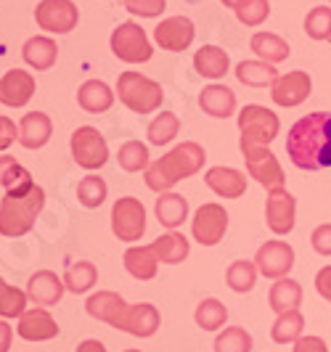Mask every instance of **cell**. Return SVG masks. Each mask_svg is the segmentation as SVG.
<instances>
[{
    "mask_svg": "<svg viewBox=\"0 0 331 352\" xmlns=\"http://www.w3.org/2000/svg\"><path fill=\"white\" fill-rule=\"evenodd\" d=\"M286 154L299 170L331 167V111H313L292 124Z\"/></svg>",
    "mask_w": 331,
    "mask_h": 352,
    "instance_id": "obj_1",
    "label": "cell"
},
{
    "mask_svg": "<svg viewBox=\"0 0 331 352\" xmlns=\"http://www.w3.org/2000/svg\"><path fill=\"white\" fill-rule=\"evenodd\" d=\"M204 159H207L204 146H199L193 141L180 143V146H175L173 151H167L162 159L151 162L146 167V186L151 191H157V194H164V191L173 188L175 183L196 175L204 167Z\"/></svg>",
    "mask_w": 331,
    "mask_h": 352,
    "instance_id": "obj_2",
    "label": "cell"
},
{
    "mask_svg": "<svg viewBox=\"0 0 331 352\" xmlns=\"http://www.w3.org/2000/svg\"><path fill=\"white\" fill-rule=\"evenodd\" d=\"M43 207H45V191L40 186H30L24 191H6L0 201V233L8 239L30 233Z\"/></svg>",
    "mask_w": 331,
    "mask_h": 352,
    "instance_id": "obj_3",
    "label": "cell"
},
{
    "mask_svg": "<svg viewBox=\"0 0 331 352\" xmlns=\"http://www.w3.org/2000/svg\"><path fill=\"white\" fill-rule=\"evenodd\" d=\"M117 96L130 111L136 114H151L164 101V90L157 80L140 74V72H122L117 80Z\"/></svg>",
    "mask_w": 331,
    "mask_h": 352,
    "instance_id": "obj_4",
    "label": "cell"
},
{
    "mask_svg": "<svg viewBox=\"0 0 331 352\" xmlns=\"http://www.w3.org/2000/svg\"><path fill=\"white\" fill-rule=\"evenodd\" d=\"M239 148H242V154H244L249 177H255L265 191L284 188V183H286L284 167H281L279 157H276L268 146H260V143H239Z\"/></svg>",
    "mask_w": 331,
    "mask_h": 352,
    "instance_id": "obj_5",
    "label": "cell"
},
{
    "mask_svg": "<svg viewBox=\"0 0 331 352\" xmlns=\"http://www.w3.org/2000/svg\"><path fill=\"white\" fill-rule=\"evenodd\" d=\"M109 45H111L114 56L120 61H125V64H146L154 56L151 40H149V35L140 30V24H136V21H122L111 32Z\"/></svg>",
    "mask_w": 331,
    "mask_h": 352,
    "instance_id": "obj_6",
    "label": "cell"
},
{
    "mask_svg": "<svg viewBox=\"0 0 331 352\" xmlns=\"http://www.w3.org/2000/svg\"><path fill=\"white\" fill-rule=\"evenodd\" d=\"M281 130L279 117L268 109V106L260 104H246L239 114V133H242V141L239 143H260V146H268V143L276 141Z\"/></svg>",
    "mask_w": 331,
    "mask_h": 352,
    "instance_id": "obj_7",
    "label": "cell"
},
{
    "mask_svg": "<svg viewBox=\"0 0 331 352\" xmlns=\"http://www.w3.org/2000/svg\"><path fill=\"white\" fill-rule=\"evenodd\" d=\"M111 230L125 244L140 241L143 233H146V207H143V201L136 196L117 199L114 207H111Z\"/></svg>",
    "mask_w": 331,
    "mask_h": 352,
    "instance_id": "obj_8",
    "label": "cell"
},
{
    "mask_svg": "<svg viewBox=\"0 0 331 352\" xmlns=\"http://www.w3.org/2000/svg\"><path fill=\"white\" fill-rule=\"evenodd\" d=\"M72 159L83 167V170H101L106 162H109V146H106V138L96 130V127H77L72 133Z\"/></svg>",
    "mask_w": 331,
    "mask_h": 352,
    "instance_id": "obj_9",
    "label": "cell"
},
{
    "mask_svg": "<svg viewBox=\"0 0 331 352\" xmlns=\"http://www.w3.org/2000/svg\"><path fill=\"white\" fill-rule=\"evenodd\" d=\"M35 21L40 30L51 35H67L77 27L80 11L72 0H40L35 8Z\"/></svg>",
    "mask_w": 331,
    "mask_h": 352,
    "instance_id": "obj_10",
    "label": "cell"
},
{
    "mask_svg": "<svg viewBox=\"0 0 331 352\" xmlns=\"http://www.w3.org/2000/svg\"><path fill=\"white\" fill-rule=\"evenodd\" d=\"M228 230V212L226 207L209 201V204H202L191 220V233L193 239L202 244V247H215L223 241Z\"/></svg>",
    "mask_w": 331,
    "mask_h": 352,
    "instance_id": "obj_11",
    "label": "cell"
},
{
    "mask_svg": "<svg viewBox=\"0 0 331 352\" xmlns=\"http://www.w3.org/2000/svg\"><path fill=\"white\" fill-rule=\"evenodd\" d=\"M265 223L270 233L276 236H286L295 230L297 223V199L286 188H276L268 191V201H265Z\"/></svg>",
    "mask_w": 331,
    "mask_h": 352,
    "instance_id": "obj_12",
    "label": "cell"
},
{
    "mask_svg": "<svg viewBox=\"0 0 331 352\" xmlns=\"http://www.w3.org/2000/svg\"><path fill=\"white\" fill-rule=\"evenodd\" d=\"M310 93H313V80H310L308 72H302V69L279 74L276 82L270 85V98H273V104L284 106V109L305 104Z\"/></svg>",
    "mask_w": 331,
    "mask_h": 352,
    "instance_id": "obj_13",
    "label": "cell"
},
{
    "mask_svg": "<svg viewBox=\"0 0 331 352\" xmlns=\"http://www.w3.org/2000/svg\"><path fill=\"white\" fill-rule=\"evenodd\" d=\"M255 265L260 270L265 278H286L289 270L295 267V249L289 247L286 241H268L257 249L255 254Z\"/></svg>",
    "mask_w": 331,
    "mask_h": 352,
    "instance_id": "obj_14",
    "label": "cell"
},
{
    "mask_svg": "<svg viewBox=\"0 0 331 352\" xmlns=\"http://www.w3.org/2000/svg\"><path fill=\"white\" fill-rule=\"evenodd\" d=\"M193 37H196V27H193L191 19L186 16L162 19L157 24V30H154V40H157V45L162 51H186L193 43Z\"/></svg>",
    "mask_w": 331,
    "mask_h": 352,
    "instance_id": "obj_15",
    "label": "cell"
},
{
    "mask_svg": "<svg viewBox=\"0 0 331 352\" xmlns=\"http://www.w3.org/2000/svg\"><path fill=\"white\" fill-rule=\"evenodd\" d=\"M35 77L24 69H11L0 77V104L21 109L30 104V98L35 96Z\"/></svg>",
    "mask_w": 331,
    "mask_h": 352,
    "instance_id": "obj_16",
    "label": "cell"
},
{
    "mask_svg": "<svg viewBox=\"0 0 331 352\" xmlns=\"http://www.w3.org/2000/svg\"><path fill=\"white\" fill-rule=\"evenodd\" d=\"M58 323L56 318L45 310V307H32V310H24L21 318H19L17 334L27 342H48V339H56L58 336Z\"/></svg>",
    "mask_w": 331,
    "mask_h": 352,
    "instance_id": "obj_17",
    "label": "cell"
},
{
    "mask_svg": "<svg viewBox=\"0 0 331 352\" xmlns=\"http://www.w3.org/2000/svg\"><path fill=\"white\" fill-rule=\"evenodd\" d=\"M159 326H162V316H159L157 307L149 305V302H140V305H127L122 323H120V331L146 339V336L157 334Z\"/></svg>",
    "mask_w": 331,
    "mask_h": 352,
    "instance_id": "obj_18",
    "label": "cell"
},
{
    "mask_svg": "<svg viewBox=\"0 0 331 352\" xmlns=\"http://www.w3.org/2000/svg\"><path fill=\"white\" fill-rule=\"evenodd\" d=\"M85 310L90 318L101 320V323L111 326V329H120L125 310H127V302L117 292H96V294L87 297Z\"/></svg>",
    "mask_w": 331,
    "mask_h": 352,
    "instance_id": "obj_19",
    "label": "cell"
},
{
    "mask_svg": "<svg viewBox=\"0 0 331 352\" xmlns=\"http://www.w3.org/2000/svg\"><path fill=\"white\" fill-rule=\"evenodd\" d=\"M64 289H67L64 281L53 270H37L27 281V300L40 305V307H51L64 297Z\"/></svg>",
    "mask_w": 331,
    "mask_h": 352,
    "instance_id": "obj_20",
    "label": "cell"
},
{
    "mask_svg": "<svg viewBox=\"0 0 331 352\" xmlns=\"http://www.w3.org/2000/svg\"><path fill=\"white\" fill-rule=\"evenodd\" d=\"M204 183L220 199H242L246 194V177L233 167H209L204 173Z\"/></svg>",
    "mask_w": 331,
    "mask_h": 352,
    "instance_id": "obj_21",
    "label": "cell"
},
{
    "mask_svg": "<svg viewBox=\"0 0 331 352\" xmlns=\"http://www.w3.org/2000/svg\"><path fill=\"white\" fill-rule=\"evenodd\" d=\"M51 133H53L51 117L43 114V111H30L19 122V143L24 148H43L45 143L51 141Z\"/></svg>",
    "mask_w": 331,
    "mask_h": 352,
    "instance_id": "obj_22",
    "label": "cell"
},
{
    "mask_svg": "<svg viewBox=\"0 0 331 352\" xmlns=\"http://www.w3.org/2000/svg\"><path fill=\"white\" fill-rule=\"evenodd\" d=\"M122 260H125V270L136 281H151V278H157L159 257L151 244H146V247H130L125 252Z\"/></svg>",
    "mask_w": 331,
    "mask_h": 352,
    "instance_id": "obj_23",
    "label": "cell"
},
{
    "mask_svg": "<svg viewBox=\"0 0 331 352\" xmlns=\"http://www.w3.org/2000/svg\"><path fill=\"white\" fill-rule=\"evenodd\" d=\"M114 96L117 93L109 88L104 80H87L77 90V104L80 109H85L87 114H104L114 104Z\"/></svg>",
    "mask_w": 331,
    "mask_h": 352,
    "instance_id": "obj_24",
    "label": "cell"
},
{
    "mask_svg": "<svg viewBox=\"0 0 331 352\" xmlns=\"http://www.w3.org/2000/svg\"><path fill=\"white\" fill-rule=\"evenodd\" d=\"M199 106L202 111L215 117V120H226L236 111V93L226 85H207L199 93Z\"/></svg>",
    "mask_w": 331,
    "mask_h": 352,
    "instance_id": "obj_25",
    "label": "cell"
},
{
    "mask_svg": "<svg viewBox=\"0 0 331 352\" xmlns=\"http://www.w3.org/2000/svg\"><path fill=\"white\" fill-rule=\"evenodd\" d=\"M154 212H157L159 226H164L170 230L180 228L189 220V199L180 194H173V191H164V194H159Z\"/></svg>",
    "mask_w": 331,
    "mask_h": 352,
    "instance_id": "obj_26",
    "label": "cell"
},
{
    "mask_svg": "<svg viewBox=\"0 0 331 352\" xmlns=\"http://www.w3.org/2000/svg\"><path fill=\"white\" fill-rule=\"evenodd\" d=\"M193 69L199 72L202 77H207V80H220L231 69V58L217 45H202L199 51L193 53Z\"/></svg>",
    "mask_w": 331,
    "mask_h": 352,
    "instance_id": "obj_27",
    "label": "cell"
},
{
    "mask_svg": "<svg viewBox=\"0 0 331 352\" xmlns=\"http://www.w3.org/2000/svg\"><path fill=\"white\" fill-rule=\"evenodd\" d=\"M21 56H24V61H27L35 72H45L56 64V58H58V45L53 43L51 37L35 35L24 43Z\"/></svg>",
    "mask_w": 331,
    "mask_h": 352,
    "instance_id": "obj_28",
    "label": "cell"
},
{
    "mask_svg": "<svg viewBox=\"0 0 331 352\" xmlns=\"http://www.w3.org/2000/svg\"><path fill=\"white\" fill-rule=\"evenodd\" d=\"M249 48L255 51V56L260 58V61H268V64H281V61H286L289 58V43L284 40V37L273 35V32H255L252 40H249Z\"/></svg>",
    "mask_w": 331,
    "mask_h": 352,
    "instance_id": "obj_29",
    "label": "cell"
},
{
    "mask_svg": "<svg viewBox=\"0 0 331 352\" xmlns=\"http://www.w3.org/2000/svg\"><path fill=\"white\" fill-rule=\"evenodd\" d=\"M268 305L273 313H289V310H299L302 305V286L295 278H279L268 292Z\"/></svg>",
    "mask_w": 331,
    "mask_h": 352,
    "instance_id": "obj_30",
    "label": "cell"
},
{
    "mask_svg": "<svg viewBox=\"0 0 331 352\" xmlns=\"http://www.w3.org/2000/svg\"><path fill=\"white\" fill-rule=\"evenodd\" d=\"M151 247H154V252H157L159 263H164V265L183 263V260L189 257V252H191L189 239H186L183 233H178V230H170V233L159 236L157 241H151Z\"/></svg>",
    "mask_w": 331,
    "mask_h": 352,
    "instance_id": "obj_31",
    "label": "cell"
},
{
    "mask_svg": "<svg viewBox=\"0 0 331 352\" xmlns=\"http://www.w3.org/2000/svg\"><path fill=\"white\" fill-rule=\"evenodd\" d=\"M64 286L70 289L72 294H85L90 292L96 281H98V267L87 260H77V263H70L67 270H64Z\"/></svg>",
    "mask_w": 331,
    "mask_h": 352,
    "instance_id": "obj_32",
    "label": "cell"
},
{
    "mask_svg": "<svg viewBox=\"0 0 331 352\" xmlns=\"http://www.w3.org/2000/svg\"><path fill=\"white\" fill-rule=\"evenodd\" d=\"M236 77H239L242 85H249V88H268V85L276 82L279 72H276L273 64L257 58V61H242L236 67Z\"/></svg>",
    "mask_w": 331,
    "mask_h": 352,
    "instance_id": "obj_33",
    "label": "cell"
},
{
    "mask_svg": "<svg viewBox=\"0 0 331 352\" xmlns=\"http://www.w3.org/2000/svg\"><path fill=\"white\" fill-rule=\"evenodd\" d=\"M305 331V318L299 310H289L276 318V323L270 326V339L276 344H295Z\"/></svg>",
    "mask_w": 331,
    "mask_h": 352,
    "instance_id": "obj_34",
    "label": "cell"
},
{
    "mask_svg": "<svg viewBox=\"0 0 331 352\" xmlns=\"http://www.w3.org/2000/svg\"><path fill=\"white\" fill-rule=\"evenodd\" d=\"M0 186L6 191H24L30 186H35V180L30 175L27 167H21L14 157H0Z\"/></svg>",
    "mask_w": 331,
    "mask_h": 352,
    "instance_id": "obj_35",
    "label": "cell"
},
{
    "mask_svg": "<svg viewBox=\"0 0 331 352\" xmlns=\"http://www.w3.org/2000/svg\"><path fill=\"white\" fill-rule=\"evenodd\" d=\"M193 320H196V326H199L202 331H217V329L226 326V320H228L226 305L220 300H215V297H207V300L199 302V307H196V313H193Z\"/></svg>",
    "mask_w": 331,
    "mask_h": 352,
    "instance_id": "obj_36",
    "label": "cell"
},
{
    "mask_svg": "<svg viewBox=\"0 0 331 352\" xmlns=\"http://www.w3.org/2000/svg\"><path fill=\"white\" fill-rule=\"evenodd\" d=\"M257 265L249 263V260H236V263L228 265L226 270V283L236 292V294H246L255 289L257 283Z\"/></svg>",
    "mask_w": 331,
    "mask_h": 352,
    "instance_id": "obj_37",
    "label": "cell"
},
{
    "mask_svg": "<svg viewBox=\"0 0 331 352\" xmlns=\"http://www.w3.org/2000/svg\"><path fill=\"white\" fill-rule=\"evenodd\" d=\"M117 162H120V167H122L125 173H146V167L151 164V159H149V146L140 141H127L120 146V151H117Z\"/></svg>",
    "mask_w": 331,
    "mask_h": 352,
    "instance_id": "obj_38",
    "label": "cell"
},
{
    "mask_svg": "<svg viewBox=\"0 0 331 352\" xmlns=\"http://www.w3.org/2000/svg\"><path fill=\"white\" fill-rule=\"evenodd\" d=\"M106 180L98 175H85L80 183H77V201L85 207V210H98L106 201Z\"/></svg>",
    "mask_w": 331,
    "mask_h": 352,
    "instance_id": "obj_39",
    "label": "cell"
},
{
    "mask_svg": "<svg viewBox=\"0 0 331 352\" xmlns=\"http://www.w3.org/2000/svg\"><path fill=\"white\" fill-rule=\"evenodd\" d=\"M180 133V120L175 117L173 111H162L157 114L151 124H149V143L154 146H167L175 141V135Z\"/></svg>",
    "mask_w": 331,
    "mask_h": 352,
    "instance_id": "obj_40",
    "label": "cell"
},
{
    "mask_svg": "<svg viewBox=\"0 0 331 352\" xmlns=\"http://www.w3.org/2000/svg\"><path fill=\"white\" fill-rule=\"evenodd\" d=\"M27 302H30L27 292L0 278V318H21V313L27 310Z\"/></svg>",
    "mask_w": 331,
    "mask_h": 352,
    "instance_id": "obj_41",
    "label": "cell"
},
{
    "mask_svg": "<svg viewBox=\"0 0 331 352\" xmlns=\"http://www.w3.org/2000/svg\"><path fill=\"white\" fill-rule=\"evenodd\" d=\"M215 352H252V336L242 326H228L215 339Z\"/></svg>",
    "mask_w": 331,
    "mask_h": 352,
    "instance_id": "obj_42",
    "label": "cell"
},
{
    "mask_svg": "<svg viewBox=\"0 0 331 352\" xmlns=\"http://www.w3.org/2000/svg\"><path fill=\"white\" fill-rule=\"evenodd\" d=\"M305 35L310 40H329L331 37V6H315L305 16Z\"/></svg>",
    "mask_w": 331,
    "mask_h": 352,
    "instance_id": "obj_43",
    "label": "cell"
},
{
    "mask_svg": "<svg viewBox=\"0 0 331 352\" xmlns=\"http://www.w3.org/2000/svg\"><path fill=\"white\" fill-rule=\"evenodd\" d=\"M233 11L244 27H260L262 21L270 16V3L268 0H239Z\"/></svg>",
    "mask_w": 331,
    "mask_h": 352,
    "instance_id": "obj_44",
    "label": "cell"
},
{
    "mask_svg": "<svg viewBox=\"0 0 331 352\" xmlns=\"http://www.w3.org/2000/svg\"><path fill=\"white\" fill-rule=\"evenodd\" d=\"M167 0H125V8L140 19H157L164 11Z\"/></svg>",
    "mask_w": 331,
    "mask_h": 352,
    "instance_id": "obj_45",
    "label": "cell"
},
{
    "mask_svg": "<svg viewBox=\"0 0 331 352\" xmlns=\"http://www.w3.org/2000/svg\"><path fill=\"white\" fill-rule=\"evenodd\" d=\"M310 244H313V249L321 257H331V223H323V226H318L313 230Z\"/></svg>",
    "mask_w": 331,
    "mask_h": 352,
    "instance_id": "obj_46",
    "label": "cell"
},
{
    "mask_svg": "<svg viewBox=\"0 0 331 352\" xmlns=\"http://www.w3.org/2000/svg\"><path fill=\"white\" fill-rule=\"evenodd\" d=\"M14 141H19V124L8 117H0V151H6Z\"/></svg>",
    "mask_w": 331,
    "mask_h": 352,
    "instance_id": "obj_47",
    "label": "cell"
},
{
    "mask_svg": "<svg viewBox=\"0 0 331 352\" xmlns=\"http://www.w3.org/2000/svg\"><path fill=\"white\" fill-rule=\"evenodd\" d=\"M295 352H329L321 336H299L295 342Z\"/></svg>",
    "mask_w": 331,
    "mask_h": 352,
    "instance_id": "obj_48",
    "label": "cell"
},
{
    "mask_svg": "<svg viewBox=\"0 0 331 352\" xmlns=\"http://www.w3.org/2000/svg\"><path fill=\"white\" fill-rule=\"evenodd\" d=\"M315 292L326 302H331V265L318 270V276H315Z\"/></svg>",
    "mask_w": 331,
    "mask_h": 352,
    "instance_id": "obj_49",
    "label": "cell"
},
{
    "mask_svg": "<svg viewBox=\"0 0 331 352\" xmlns=\"http://www.w3.org/2000/svg\"><path fill=\"white\" fill-rule=\"evenodd\" d=\"M11 342H14V329L0 318V352L11 350Z\"/></svg>",
    "mask_w": 331,
    "mask_h": 352,
    "instance_id": "obj_50",
    "label": "cell"
},
{
    "mask_svg": "<svg viewBox=\"0 0 331 352\" xmlns=\"http://www.w3.org/2000/svg\"><path fill=\"white\" fill-rule=\"evenodd\" d=\"M77 352H106V347L98 339H85V342L77 344Z\"/></svg>",
    "mask_w": 331,
    "mask_h": 352,
    "instance_id": "obj_51",
    "label": "cell"
},
{
    "mask_svg": "<svg viewBox=\"0 0 331 352\" xmlns=\"http://www.w3.org/2000/svg\"><path fill=\"white\" fill-rule=\"evenodd\" d=\"M220 3H223L226 8H236V3H239V0H220Z\"/></svg>",
    "mask_w": 331,
    "mask_h": 352,
    "instance_id": "obj_52",
    "label": "cell"
},
{
    "mask_svg": "<svg viewBox=\"0 0 331 352\" xmlns=\"http://www.w3.org/2000/svg\"><path fill=\"white\" fill-rule=\"evenodd\" d=\"M125 352H140V350H125Z\"/></svg>",
    "mask_w": 331,
    "mask_h": 352,
    "instance_id": "obj_53",
    "label": "cell"
}]
</instances>
